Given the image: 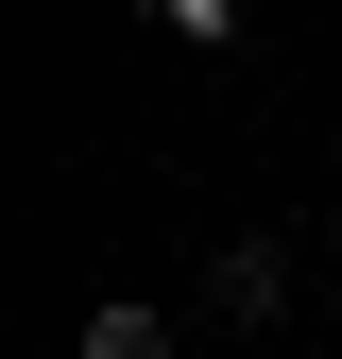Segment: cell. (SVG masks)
Segmentation results:
<instances>
[{"label":"cell","instance_id":"1","mask_svg":"<svg viewBox=\"0 0 342 359\" xmlns=\"http://www.w3.org/2000/svg\"><path fill=\"white\" fill-rule=\"evenodd\" d=\"M291 308V240H223L205 257V325H274Z\"/></svg>","mask_w":342,"mask_h":359},{"label":"cell","instance_id":"2","mask_svg":"<svg viewBox=\"0 0 342 359\" xmlns=\"http://www.w3.org/2000/svg\"><path fill=\"white\" fill-rule=\"evenodd\" d=\"M69 359H171V308H137V291H103V308L69 325Z\"/></svg>","mask_w":342,"mask_h":359},{"label":"cell","instance_id":"3","mask_svg":"<svg viewBox=\"0 0 342 359\" xmlns=\"http://www.w3.org/2000/svg\"><path fill=\"white\" fill-rule=\"evenodd\" d=\"M154 34H240V0H137Z\"/></svg>","mask_w":342,"mask_h":359}]
</instances>
